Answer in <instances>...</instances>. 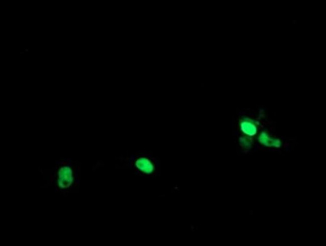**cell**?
<instances>
[{
	"instance_id": "6da1fadb",
	"label": "cell",
	"mask_w": 326,
	"mask_h": 246,
	"mask_svg": "<svg viewBox=\"0 0 326 246\" xmlns=\"http://www.w3.org/2000/svg\"><path fill=\"white\" fill-rule=\"evenodd\" d=\"M123 167L134 172L138 174L150 175L155 171V165L151 159L145 154L135 153L123 156L121 159Z\"/></svg>"
},
{
	"instance_id": "7a4b0ae2",
	"label": "cell",
	"mask_w": 326,
	"mask_h": 246,
	"mask_svg": "<svg viewBox=\"0 0 326 246\" xmlns=\"http://www.w3.org/2000/svg\"><path fill=\"white\" fill-rule=\"evenodd\" d=\"M242 127L244 132L250 136H252L256 132L255 127L249 123H243Z\"/></svg>"
}]
</instances>
